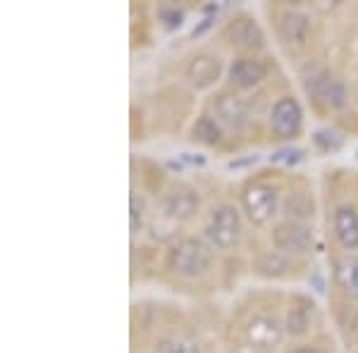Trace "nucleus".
I'll list each match as a JSON object with an SVG mask.
<instances>
[{
	"instance_id": "4be33fe9",
	"label": "nucleus",
	"mask_w": 358,
	"mask_h": 353,
	"mask_svg": "<svg viewBox=\"0 0 358 353\" xmlns=\"http://www.w3.org/2000/svg\"><path fill=\"white\" fill-rule=\"evenodd\" d=\"M299 160H303V150L301 148H282V150H275L270 155V163H282V165H296Z\"/></svg>"
},
{
	"instance_id": "20e7f679",
	"label": "nucleus",
	"mask_w": 358,
	"mask_h": 353,
	"mask_svg": "<svg viewBox=\"0 0 358 353\" xmlns=\"http://www.w3.org/2000/svg\"><path fill=\"white\" fill-rule=\"evenodd\" d=\"M199 210H201V196L189 184H172L158 199L160 217L167 219L170 224L189 222V219L199 215Z\"/></svg>"
},
{
	"instance_id": "a211bd4d",
	"label": "nucleus",
	"mask_w": 358,
	"mask_h": 353,
	"mask_svg": "<svg viewBox=\"0 0 358 353\" xmlns=\"http://www.w3.org/2000/svg\"><path fill=\"white\" fill-rule=\"evenodd\" d=\"M292 268H294V258L275 251V248L263 251L261 256L256 258V263H253V270L261 277H268V280H282V277L289 275Z\"/></svg>"
},
{
	"instance_id": "ddd939ff",
	"label": "nucleus",
	"mask_w": 358,
	"mask_h": 353,
	"mask_svg": "<svg viewBox=\"0 0 358 353\" xmlns=\"http://www.w3.org/2000/svg\"><path fill=\"white\" fill-rule=\"evenodd\" d=\"M315 303L306 294H294L289 298V305L285 310V334L292 339H301L313 329L315 325Z\"/></svg>"
},
{
	"instance_id": "9d476101",
	"label": "nucleus",
	"mask_w": 358,
	"mask_h": 353,
	"mask_svg": "<svg viewBox=\"0 0 358 353\" xmlns=\"http://www.w3.org/2000/svg\"><path fill=\"white\" fill-rule=\"evenodd\" d=\"M270 131L287 141V138H294L301 134V127H303V110L301 103L296 101L294 96H282L277 98L270 108Z\"/></svg>"
},
{
	"instance_id": "aec40b11",
	"label": "nucleus",
	"mask_w": 358,
	"mask_h": 353,
	"mask_svg": "<svg viewBox=\"0 0 358 353\" xmlns=\"http://www.w3.org/2000/svg\"><path fill=\"white\" fill-rule=\"evenodd\" d=\"M158 353H201V346L189 337H170L160 344Z\"/></svg>"
},
{
	"instance_id": "6e6552de",
	"label": "nucleus",
	"mask_w": 358,
	"mask_h": 353,
	"mask_svg": "<svg viewBox=\"0 0 358 353\" xmlns=\"http://www.w3.org/2000/svg\"><path fill=\"white\" fill-rule=\"evenodd\" d=\"M222 38L227 45H232L236 50H244V53H253L265 48V31L263 27L253 20L251 15H236L227 24L222 27Z\"/></svg>"
},
{
	"instance_id": "5701e85b",
	"label": "nucleus",
	"mask_w": 358,
	"mask_h": 353,
	"mask_svg": "<svg viewBox=\"0 0 358 353\" xmlns=\"http://www.w3.org/2000/svg\"><path fill=\"white\" fill-rule=\"evenodd\" d=\"M158 20L163 22L165 29H177L179 24H182L184 13L177 8H172V5H163V8L158 10Z\"/></svg>"
},
{
	"instance_id": "cd10ccee",
	"label": "nucleus",
	"mask_w": 358,
	"mask_h": 353,
	"mask_svg": "<svg viewBox=\"0 0 358 353\" xmlns=\"http://www.w3.org/2000/svg\"><path fill=\"white\" fill-rule=\"evenodd\" d=\"M292 353H327L325 349H320V346H301V349L292 351Z\"/></svg>"
},
{
	"instance_id": "f3484780",
	"label": "nucleus",
	"mask_w": 358,
	"mask_h": 353,
	"mask_svg": "<svg viewBox=\"0 0 358 353\" xmlns=\"http://www.w3.org/2000/svg\"><path fill=\"white\" fill-rule=\"evenodd\" d=\"M334 282L342 289L346 298L358 301V256L356 253H344L334 260Z\"/></svg>"
},
{
	"instance_id": "1a4fd4ad",
	"label": "nucleus",
	"mask_w": 358,
	"mask_h": 353,
	"mask_svg": "<svg viewBox=\"0 0 358 353\" xmlns=\"http://www.w3.org/2000/svg\"><path fill=\"white\" fill-rule=\"evenodd\" d=\"M213 117L229 131H244L251 124V108L236 91H220L210 101Z\"/></svg>"
},
{
	"instance_id": "f257e3e1",
	"label": "nucleus",
	"mask_w": 358,
	"mask_h": 353,
	"mask_svg": "<svg viewBox=\"0 0 358 353\" xmlns=\"http://www.w3.org/2000/svg\"><path fill=\"white\" fill-rule=\"evenodd\" d=\"M213 265H215V256L210 244L196 236L179 239L167 256V270L179 280H203L213 272Z\"/></svg>"
},
{
	"instance_id": "393cba45",
	"label": "nucleus",
	"mask_w": 358,
	"mask_h": 353,
	"mask_svg": "<svg viewBox=\"0 0 358 353\" xmlns=\"http://www.w3.org/2000/svg\"><path fill=\"white\" fill-rule=\"evenodd\" d=\"M213 24H215V17H213V15L203 17V20H201L199 24L194 27V31H192V38H199V36H203L206 31H210V29H213Z\"/></svg>"
},
{
	"instance_id": "a878e982",
	"label": "nucleus",
	"mask_w": 358,
	"mask_h": 353,
	"mask_svg": "<svg viewBox=\"0 0 358 353\" xmlns=\"http://www.w3.org/2000/svg\"><path fill=\"white\" fill-rule=\"evenodd\" d=\"M182 160L184 163H189V165H199V167H203L206 165V158L203 155H199V153H182Z\"/></svg>"
},
{
	"instance_id": "7ed1b4c3",
	"label": "nucleus",
	"mask_w": 358,
	"mask_h": 353,
	"mask_svg": "<svg viewBox=\"0 0 358 353\" xmlns=\"http://www.w3.org/2000/svg\"><path fill=\"white\" fill-rule=\"evenodd\" d=\"M241 212L246 215V219L256 227H263L270 219L277 215V210L282 208V196L280 189L275 184L268 182H248L241 189Z\"/></svg>"
},
{
	"instance_id": "bb28decb",
	"label": "nucleus",
	"mask_w": 358,
	"mask_h": 353,
	"mask_svg": "<svg viewBox=\"0 0 358 353\" xmlns=\"http://www.w3.org/2000/svg\"><path fill=\"white\" fill-rule=\"evenodd\" d=\"M256 155H251V158H246V160H232V163H229V170H239V167H244V165H253L256 163Z\"/></svg>"
},
{
	"instance_id": "dca6fc26",
	"label": "nucleus",
	"mask_w": 358,
	"mask_h": 353,
	"mask_svg": "<svg viewBox=\"0 0 358 353\" xmlns=\"http://www.w3.org/2000/svg\"><path fill=\"white\" fill-rule=\"evenodd\" d=\"M282 212H285V219H292V222H301V224L313 222L315 217L313 194L308 189H289L285 194V201H282Z\"/></svg>"
},
{
	"instance_id": "f8f14e48",
	"label": "nucleus",
	"mask_w": 358,
	"mask_h": 353,
	"mask_svg": "<svg viewBox=\"0 0 358 353\" xmlns=\"http://www.w3.org/2000/svg\"><path fill=\"white\" fill-rule=\"evenodd\" d=\"M310 34H313V22H310V15H306L303 10L289 8L277 17V36L287 48H306L310 41Z\"/></svg>"
},
{
	"instance_id": "f03ea898",
	"label": "nucleus",
	"mask_w": 358,
	"mask_h": 353,
	"mask_svg": "<svg viewBox=\"0 0 358 353\" xmlns=\"http://www.w3.org/2000/svg\"><path fill=\"white\" fill-rule=\"evenodd\" d=\"M203 239L210 244L213 251H236L244 239V219H241L239 208L232 203H220L213 208L203 229Z\"/></svg>"
},
{
	"instance_id": "412c9836",
	"label": "nucleus",
	"mask_w": 358,
	"mask_h": 353,
	"mask_svg": "<svg viewBox=\"0 0 358 353\" xmlns=\"http://www.w3.org/2000/svg\"><path fill=\"white\" fill-rule=\"evenodd\" d=\"M313 143L322 153H334V150L342 146V136L334 134L332 129H317L313 134Z\"/></svg>"
},
{
	"instance_id": "b1692460",
	"label": "nucleus",
	"mask_w": 358,
	"mask_h": 353,
	"mask_svg": "<svg viewBox=\"0 0 358 353\" xmlns=\"http://www.w3.org/2000/svg\"><path fill=\"white\" fill-rule=\"evenodd\" d=\"M143 224V206L136 203V196H131V231H141Z\"/></svg>"
},
{
	"instance_id": "9b49d317",
	"label": "nucleus",
	"mask_w": 358,
	"mask_h": 353,
	"mask_svg": "<svg viewBox=\"0 0 358 353\" xmlns=\"http://www.w3.org/2000/svg\"><path fill=\"white\" fill-rule=\"evenodd\" d=\"M270 77V65L258 55H239L227 67V84L232 91H251Z\"/></svg>"
},
{
	"instance_id": "0eeeda50",
	"label": "nucleus",
	"mask_w": 358,
	"mask_h": 353,
	"mask_svg": "<svg viewBox=\"0 0 358 353\" xmlns=\"http://www.w3.org/2000/svg\"><path fill=\"white\" fill-rule=\"evenodd\" d=\"M244 339L248 349L258 353H270L285 339V322H280L270 312H253L244 325Z\"/></svg>"
},
{
	"instance_id": "423d86ee",
	"label": "nucleus",
	"mask_w": 358,
	"mask_h": 353,
	"mask_svg": "<svg viewBox=\"0 0 358 353\" xmlns=\"http://www.w3.org/2000/svg\"><path fill=\"white\" fill-rule=\"evenodd\" d=\"M303 91L315 106H325L327 110H342L349 103L346 86L332 77L330 69L315 67L310 74L303 77Z\"/></svg>"
},
{
	"instance_id": "2eb2a0df",
	"label": "nucleus",
	"mask_w": 358,
	"mask_h": 353,
	"mask_svg": "<svg viewBox=\"0 0 358 353\" xmlns=\"http://www.w3.org/2000/svg\"><path fill=\"white\" fill-rule=\"evenodd\" d=\"M332 227H334V236H337L339 246H342L346 253L356 251L358 248V210L356 208L349 203L339 206L337 210H334Z\"/></svg>"
},
{
	"instance_id": "39448f33",
	"label": "nucleus",
	"mask_w": 358,
	"mask_h": 353,
	"mask_svg": "<svg viewBox=\"0 0 358 353\" xmlns=\"http://www.w3.org/2000/svg\"><path fill=\"white\" fill-rule=\"evenodd\" d=\"M270 241H273V248L289 258H301L308 256L315 246V231L310 224H301V222H292V219H280V222L273 224V231H270Z\"/></svg>"
},
{
	"instance_id": "4468645a",
	"label": "nucleus",
	"mask_w": 358,
	"mask_h": 353,
	"mask_svg": "<svg viewBox=\"0 0 358 353\" xmlns=\"http://www.w3.org/2000/svg\"><path fill=\"white\" fill-rule=\"evenodd\" d=\"M220 74H222L220 57L213 55V53H206V50L203 53H196L192 60L187 62V67H184L187 82L199 91L210 89V86L220 79Z\"/></svg>"
},
{
	"instance_id": "6ab92c4d",
	"label": "nucleus",
	"mask_w": 358,
	"mask_h": 353,
	"mask_svg": "<svg viewBox=\"0 0 358 353\" xmlns=\"http://www.w3.org/2000/svg\"><path fill=\"white\" fill-rule=\"evenodd\" d=\"M189 138L196 143H203V146H220L224 141V127L213 117L210 113H203L194 120Z\"/></svg>"
}]
</instances>
